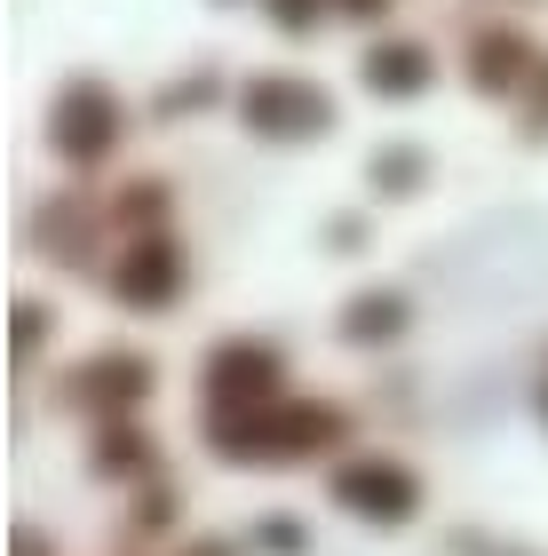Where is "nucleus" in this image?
<instances>
[{
  "mask_svg": "<svg viewBox=\"0 0 548 556\" xmlns=\"http://www.w3.org/2000/svg\"><path fill=\"white\" fill-rule=\"evenodd\" d=\"M334 493L351 501L358 517H382V525H397L413 509V477L406 469H390V462H358V469H342L334 477Z\"/></svg>",
  "mask_w": 548,
  "mask_h": 556,
  "instance_id": "obj_1",
  "label": "nucleus"
},
{
  "mask_svg": "<svg viewBox=\"0 0 548 556\" xmlns=\"http://www.w3.org/2000/svg\"><path fill=\"white\" fill-rule=\"evenodd\" d=\"M215 390L255 406V397L270 390V358H263V350H222V358H215Z\"/></svg>",
  "mask_w": 548,
  "mask_h": 556,
  "instance_id": "obj_2",
  "label": "nucleus"
}]
</instances>
